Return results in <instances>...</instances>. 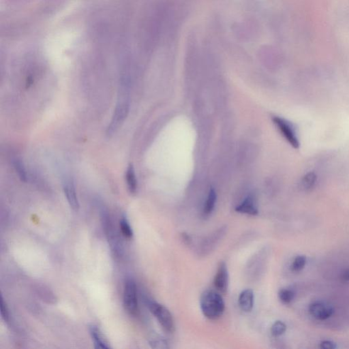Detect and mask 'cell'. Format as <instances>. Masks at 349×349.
<instances>
[{"label": "cell", "mask_w": 349, "mask_h": 349, "mask_svg": "<svg viewBox=\"0 0 349 349\" xmlns=\"http://www.w3.org/2000/svg\"><path fill=\"white\" fill-rule=\"evenodd\" d=\"M130 101L128 92V84L126 81H122L118 96V103L110 124L107 128V135L111 136L115 133L126 119L129 113Z\"/></svg>", "instance_id": "obj_1"}, {"label": "cell", "mask_w": 349, "mask_h": 349, "mask_svg": "<svg viewBox=\"0 0 349 349\" xmlns=\"http://www.w3.org/2000/svg\"><path fill=\"white\" fill-rule=\"evenodd\" d=\"M150 343L153 348H167V342L161 338L153 339Z\"/></svg>", "instance_id": "obj_21"}, {"label": "cell", "mask_w": 349, "mask_h": 349, "mask_svg": "<svg viewBox=\"0 0 349 349\" xmlns=\"http://www.w3.org/2000/svg\"><path fill=\"white\" fill-rule=\"evenodd\" d=\"M200 307L207 318L217 320L223 316L225 304L221 295L216 291L207 290L200 297Z\"/></svg>", "instance_id": "obj_2"}, {"label": "cell", "mask_w": 349, "mask_h": 349, "mask_svg": "<svg viewBox=\"0 0 349 349\" xmlns=\"http://www.w3.org/2000/svg\"><path fill=\"white\" fill-rule=\"evenodd\" d=\"M120 228H121L122 233L125 238L131 239L133 236V231L132 227H130V223H128V220L126 218H122L120 223Z\"/></svg>", "instance_id": "obj_16"}, {"label": "cell", "mask_w": 349, "mask_h": 349, "mask_svg": "<svg viewBox=\"0 0 349 349\" xmlns=\"http://www.w3.org/2000/svg\"><path fill=\"white\" fill-rule=\"evenodd\" d=\"M279 300L282 301L283 304H290L295 297V293L292 290L288 289H281L279 293Z\"/></svg>", "instance_id": "obj_14"}, {"label": "cell", "mask_w": 349, "mask_h": 349, "mask_svg": "<svg viewBox=\"0 0 349 349\" xmlns=\"http://www.w3.org/2000/svg\"><path fill=\"white\" fill-rule=\"evenodd\" d=\"M123 304L129 314L135 315L138 311V296L136 284L133 279H128L123 291Z\"/></svg>", "instance_id": "obj_4"}, {"label": "cell", "mask_w": 349, "mask_h": 349, "mask_svg": "<svg viewBox=\"0 0 349 349\" xmlns=\"http://www.w3.org/2000/svg\"><path fill=\"white\" fill-rule=\"evenodd\" d=\"M0 312H1V318L5 321H8L9 320V311L6 303L5 302L2 296H1V300H0Z\"/></svg>", "instance_id": "obj_20"}, {"label": "cell", "mask_w": 349, "mask_h": 349, "mask_svg": "<svg viewBox=\"0 0 349 349\" xmlns=\"http://www.w3.org/2000/svg\"><path fill=\"white\" fill-rule=\"evenodd\" d=\"M90 334L92 340H94V347L98 349H108L110 346L107 340L105 338L100 329L98 327L92 325L89 329Z\"/></svg>", "instance_id": "obj_11"}, {"label": "cell", "mask_w": 349, "mask_h": 349, "mask_svg": "<svg viewBox=\"0 0 349 349\" xmlns=\"http://www.w3.org/2000/svg\"><path fill=\"white\" fill-rule=\"evenodd\" d=\"M316 180V176L314 173H308L303 177L301 186L305 190H309L314 186Z\"/></svg>", "instance_id": "obj_15"}, {"label": "cell", "mask_w": 349, "mask_h": 349, "mask_svg": "<svg viewBox=\"0 0 349 349\" xmlns=\"http://www.w3.org/2000/svg\"><path fill=\"white\" fill-rule=\"evenodd\" d=\"M228 273L227 266L225 262H222L218 265V269L214 279L213 284L215 288L221 294H225L228 289Z\"/></svg>", "instance_id": "obj_7"}, {"label": "cell", "mask_w": 349, "mask_h": 349, "mask_svg": "<svg viewBox=\"0 0 349 349\" xmlns=\"http://www.w3.org/2000/svg\"><path fill=\"white\" fill-rule=\"evenodd\" d=\"M126 179L128 191L131 194H135L137 190V180L135 169L132 164H130L127 169Z\"/></svg>", "instance_id": "obj_12"}, {"label": "cell", "mask_w": 349, "mask_h": 349, "mask_svg": "<svg viewBox=\"0 0 349 349\" xmlns=\"http://www.w3.org/2000/svg\"><path fill=\"white\" fill-rule=\"evenodd\" d=\"M148 306L151 313L157 318L162 328L169 333H174L175 326L170 311L163 305L154 301H150Z\"/></svg>", "instance_id": "obj_3"}, {"label": "cell", "mask_w": 349, "mask_h": 349, "mask_svg": "<svg viewBox=\"0 0 349 349\" xmlns=\"http://www.w3.org/2000/svg\"><path fill=\"white\" fill-rule=\"evenodd\" d=\"M273 122L291 146L296 149L299 148V141L294 126L287 120L279 117H274Z\"/></svg>", "instance_id": "obj_5"}, {"label": "cell", "mask_w": 349, "mask_h": 349, "mask_svg": "<svg viewBox=\"0 0 349 349\" xmlns=\"http://www.w3.org/2000/svg\"><path fill=\"white\" fill-rule=\"evenodd\" d=\"M343 279L345 280H349V269L345 273L343 276Z\"/></svg>", "instance_id": "obj_24"}, {"label": "cell", "mask_w": 349, "mask_h": 349, "mask_svg": "<svg viewBox=\"0 0 349 349\" xmlns=\"http://www.w3.org/2000/svg\"><path fill=\"white\" fill-rule=\"evenodd\" d=\"M286 330L285 323H283L282 321H278L272 325V328H271V333L274 336L279 337L284 334Z\"/></svg>", "instance_id": "obj_18"}, {"label": "cell", "mask_w": 349, "mask_h": 349, "mask_svg": "<svg viewBox=\"0 0 349 349\" xmlns=\"http://www.w3.org/2000/svg\"><path fill=\"white\" fill-rule=\"evenodd\" d=\"M321 348L323 349H334L336 348V345L333 342L330 340H325L321 343Z\"/></svg>", "instance_id": "obj_22"}, {"label": "cell", "mask_w": 349, "mask_h": 349, "mask_svg": "<svg viewBox=\"0 0 349 349\" xmlns=\"http://www.w3.org/2000/svg\"><path fill=\"white\" fill-rule=\"evenodd\" d=\"M13 164H14V167L15 171L17 173L18 177L21 179L23 182H26L27 181V174L26 171H25L24 165H23V162H21L19 159H15L13 161Z\"/></svg>", "instance_id": "obj_17"}, {"label": "cell", "mask_w": 349, "mask_h": 349, "mask_svg": "<svg viewBox=\"0 0 349 349\" xmlns=\"http://www.w3.org/2000/svg\"><path fill=\"white\" fill-rule=\"evenodd\" d=\"M309 312L313 317L323 321L331 317L334 313V309L331 305L318 301L310 305Z\"/></svg>", "instance_id": "obj_6"}, {"label": "cell", "mask_w": 349, "mask_h": 349, "mask_svg": "<svg viewBox=\"0 0 349 349\" xmlns=\"http://www.w3.org/2000/svg\"><path fill=\"white\" fill-rule=\"evenodd\" d=\"M182 238L183 240H184V241L185 242L186 244H189L191 243V238H190L189 235L185 234V233H183Z\"/></svg>", "instance_id": "obj_23"}, {"label": "cell", "mask_w": 349, "mask_h": 349, "mask_svg": "<svg viewBox=\"0 0 349 349\" xmlns=\"http://www.w3.org/2000/svg\"><path fill=\"white\" fill-rule=\"evenodd\" d=\"M217 195L214 190L211 189L209 194H208V199H207L206 205L203 209V213L206 216H209L214 209L215 204L216 203Z\"/></svg>", "instance_id": "obj_13"}, {"label": "cell", "mask_w": 349, "mask_h": 349, "mask_svg": "<svg viewBox=\"0 0 349 349\" xmlns=\"http://www.w3.org/2000/svg\"><path fill=\"white\" fill-rule=\"evenodd\" d=\"M239 306L242 311L245 313H250L253 309L255 303V296L253 291L250 289H245L242 291L239 296Z\"/></svg>", "instance_id": "obj_10"}, {"label": "cell", "mask_w": 349, "mask_h": 349, "mask_svg": "<svg viewBox=\"0 0 349 349\" xmlns=\"http://www.w3.org/2000/svg\"><path fill=\"white\" fill-rule=\"evenodd\" d=\"M306 264V258L304 256H298L293 262L291 269L294 272H299L304 268Z\"/></svg>", "instance_id": "obj_19"}, {"label": "cell", "mask_w": 349, "mask_h": 349, "mask_svg": "<svg viewBox=\"0 0 349 349\" xmlns=\"http://www.w3.org/2000/svg\"><path fill=\"white\" fill-rule=\"evenodd\" d=\"M64 194L69 203V206L74 211H77L79 208V200H78L77 193L74 183L70 179H65L63 182Z\"/></svg>", "instance_id": "obj_8"}, {"label": "cell", "mask_w": 349, "mask_h": 349, "mask_svg": "<svg viewBox=\"0 0 349 349\" xmlns=\"http://www.w3.org/2000/svg\"><path fill=\"white\" fill-rule=\"evenodd\" d=\"M235 211L240 213L255 216L259 213L257 201L252 195H249L235 208Z\"/></svg>", "instance_id": "obj_9"}]
</instances>
